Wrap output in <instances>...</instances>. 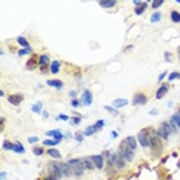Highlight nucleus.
<instances>
[{"mask_svg": "<svg viewBox=\"0 0 180 180\" xmlns=\"http://www.w3.org/2000/svg\"><path fill=\"white\" fill-rule=\"evenodd\" d=\"M32 152L35 154V156H42V154H43V148H40V146H34V148H32Z\"/></svg>", "mask_w": 180, "mask_h": 180, "instance_id": "473e14b6", "label": "nucleus"}, {"mask_svg": "<svg viewBox=\"0 0 180 180\" xmlns=\"http://www.w3.org/2000/svg\"><path fill=\"white\" fill-rule=\"evenodd\" d=\"M177 3H178V5H180V0H177Z\"/></svg>", "mask_w": 180, "mask_h": 180, "instance_id": "603ef678", "label": "nucleus"}, {"mask_svg": "<svg viewBox=\"0 0 180 180\" xmlns=\"http://www.w3.org/2000/svg\"><path fill=\"white\" fill-rule=\"evenodd\" d=\"M146 102H148L146 94H143V93H137V94H134V99H133V105H134V106L146 105Z\"/></svg>", "mask_w": 180, "mask_h": 180, "instance_id": "0eeeda50", "label": "nucleus"}, {"mask_svg": "<svg viewBox=\"0 0 180 180\" xmlns=\"http://www.w3.org/2000/svg\"><path fill=\"white\" fill-rule=\"evenodd\" d=\"M20 57L22 56H26V54H32V48H22V49H19V53H17Z\"/></svg>", "mask_w": 180, "mask_h": 180, "instance_id": "c85d7f7f", "label": "nucleus"}, {"mask_svg": "<svg viewBox=\"0 0 180 180\" xmlns=\"http://www.w3.org/2000/svg\"><path fill=\"white\" fill-rule=\"evenodd\" d=\"M99 131H100V128H99L97 125H93V126H88L86 130L83 131V136H86V137H88V136H93V134H97Z\"/></svg>", "mask_w": 180, "mask_h": 180, "instance_id": "dca6fc26", "label": "nucleus"}, {"mask_svg": "<svg viewBox=\"0 0 180 180\" xmlns=\"http://www.w3.org/2000/svg\"><path fill=\"white\" fill-rule=\"evenodd\" d=\"M82 163H83L85 171H93V169H96V166H94L91 157H85V159H82Z\"/></svg>", "mask_w": 180, "mask_h": 180, "instance_id": "2eb2a0df", "label": "nucleus"}, {"mask_svg": "<svg viewBox=\"0 0 180 180\" xmlns=\"http://www.w3.org/2000/svg\"><path fill=\"white\" fill-rule=\"evenodd\" d=\"M71 105H72L74 108H77V106H80V105H82V102H80V100H77V99H74V100H71Z\"/></svg>", "mask_w": 180, "mask_h": 180, "instance_id": "58836bf2", "label": "nucleus"}, {"mask_svg": "<svg viewBox=\"0 0 180 180\" xmlns=\"http://www.w3.org/2000/svg\"><path fill=\"white\" fill-rule=\"evenodd\" d=\"M146 8H148V2H143L140 6H137L134 11H136V14H137V16H140V14H143V11H146Z\"/></svg>", "mask_w": 180, "mask_h": 180, "instance_id": "a878e982", "label": "nucleus"}, {"mask_svg": "<svg viewBox=\"0 0 180 180\" xmlns=\"http://www.w3.org/2000/svg\"><path fill=\"white\" fill-rule=\"evenodd\" d=\"M125 105H128V100H126V99H115L114 103H112L114 108H122V106H125Z\"/></svg>", "mask_w": 180, "mask_h": 180, "instance_id": "b1692460", "label": "nucleus"}, {"mask_svg": "<svg viewBox=\"0 0 180 180\" xmlns=\"http://www.w3.org/2000/svg\"><path fill=\"white\" fill-rule=\"evenodd\" d=\"M177 79H180V72H178V71H175V72H171V74L168 75V80H169V82H172V80H177Z\"/></svg>", "mask_w": 180, "mask_h": 180, "instance_id": "2f4dec72", "label": "nucleus"}, {"mask_svg": "<svg viewBox=\"0 0 180 180\" xmlns=\"http://www.w3.org/2000/svg\"><path fill=\"white\" fill-rule=\"evenodd\" d=\"M157 136H159L160 140H168V139H169V134L165 131V128H163L162 125L159 126V130H157Z\"/></svg>", "mask_w": 180, "mask_h": 180, "instance_id": "aec40b11", "label": "nucleus"}, {"mask_svg": "<svg viewBox=\"0 0 180 180\" xmlns=\"http://www.w3.org/2000/svg\"><path fill=\"white\" fill-rule=\"evenodd\" d=\"M123 142H125L128 146H130L133 151H136V149H137V139H136L134 136H128L126 139H123Z\"/></svg>", "mask_w": 180, "mask_h": 180, "instance_id": "f8f14e48", "label": "nucleus"}, {"mask_svg": "<svg viewBox=\"0 0 180 180\" xmlns=\"http://www.w3.org/2000/svg\"><path fill=\"white\" fill-rule=\"evenodd\" d=\"M49 66H51V63H49V56H46V54L38 56V69L42 71V74H46Z\"/></svg>", "mask_w": 180, "mask_h": 180, "instance_id": "39448f33", "label": "nucleus"}, {"mask_svg": "<svg viewBox=\"0 0 180 180\" xmlns=\"http://www.w3.org/2000/svg\"><path fill=\"white\" fill-rule=\"evenodd\" d=\"M3 149L5 151H14V143H11V142H8V140H5V142H3Z\"/></svg>", "mask_w": 180, "mask_h": 180, "instance_id": "c756f323", "label": "nucleus"}, {"mask_svg": "<svg viewBox=\"0 0 180 180\" xmlns=\"http://www.w3.org/2000/svg\"><path fill=\"white\" fill-rule=\"evenodd\" d=\"M171 122L180 130V111H177V112H174V114L171 115Z\"/></svg>", "mask_w": 180, "mask_h": 180, "instance_id": "5701e85b", "label": "nucleus"}, {"mask_svg": "<svg viewBox=\"0 0 180 180\" xmlns=\"http://www.w3.org/2000/svg\"><path fill=\"white\" fill-rule=\"evenodd\" d=\"M111 137H112V139L117 137V131H112V133H111Z\"/></svg>", "mask_w": 180, "mask_h": 180, "instance_id": "de8ad7c7", "label": "nucleus"}, {"mask_svg": "<svg viewBox=\"0 0 180 180\" xmlns=\"http://www.w3.org/2000/svg\"><path fill=\"white\" fill-rule=\"evenodd\" d=\"M160 20H162V12H160V11H154L152 16H151V22H152V23H157V22H160Z\"/></svg>", "mask_w": 180, "mask_h": 180, "instance_id": "393cba45", "label": "nucleus"}, {"mask_svg": "<svg viewBox=\"0 0 180 180\" xmlns=\"http://www.w3.org/2000/svg\"><path fill=\"white\" fill-rule=\"evenodd\" d=\"M35 66H38V57L37 56H32L29 59V62L26 63V69H34Z\"/></svg>", "mask_w": 180, "mask_h": 180, "instance_id": "a211bd4d", "label": "nucleus"}, {"mask_svg": "<svg viewBox=\"0 0 180 180\" xmlns=\"http://www.w3.org/2000/svg\"><path fill=\"white\" fill-rule=\"evenodd\" d=\"M46 85L54 88V89H63V82L62 80H48Z\"/></svg>", "mask_w": 180, "mask_h": 180, "instance_id": "f3484780", "label": "nucleus"}, {"mask_svg": "<svg viewBox=\"0 0 180 180\" xmlns=\"http://www.w3.org/2000/svg\"><path fill=\"white\" fill-rule=\"evenodd\" d=\"M163 3H165L163 0H156V2H152V3H151V6H152L154 9H157V8H160Z\"/></svg>", "mask_w": 180, "mask_h": 180, "instance_id": "72a5a7b5", "label": "nucleus"}, {"mask_svg": "<svg viewBox=\"0 0 180 180\" xmlns=\"http://www.w3.org/2000/svg\"><path fill=\"white\" fill-rule=\"evenodd\" d=\"M117 154L126 162H133L136 159V151H133L130 146H128L123 140H122V143L119 145V149H117Z\"/></svg>", "mask_w": 180, "mask_h": 180, "instance_id": "f03ea898", "label": "nucleus"}, {"mask_svg": "<svg viewBox=\"0 0 180 180\" xmlns=\"http://www.w3.org/2000/svg\"><path fill=\"white\" fill-rule=\"evenodd\" d=\"M46 171L48 175H54V177H69L72 174L71 171V166L68 163H62V162H56V160H51L46 165Z\"/></svg>", "mask_w": 180, "mask_h": 180, "instance_id": "f257e3e1", "label": "nucleus"}, {"mask_svg": "<svg viewBox=\"0 0 180 180\" xmlns=\"http://www.w3.org/2000/svg\"><path fill=\"white\" fill-rule=\"evenodd\" d=\"M14 152H17V154H23L25 152V148L22 146V143H14Z\"/></svg>", "mask_w": 180, "mask_h": 180, "instance_id": "7c9ffc66", "label": "nucleus"}, {"mask_svg": "<svg viewBox=\"0 0 180 180\" xmlns=\"http://www.w3.org/2000/svg\"><path fill=\"white\" fill-rule=\"evenodd\" d=\"M17 43H19L20 46H25V48H31V46H29V43H28V40H26L25 37H22V35H19V37H17Z\"/></svg>", "mask_w": 180, "mask_h": 180, "instance_id": "cd10ccee", "label": "nucleus"}, {"mask_svg": "<svg viewBox=\"0 0 180 180\" xmlns=\"http://www.w3.org/2000/svg\"><path fill=\"white\" fill-rule=\"evenodd\" d=\"M80 102H82V105H85V106H89V105L93 103V93L89 91V89H85V91L82 93Z\"/></svg>", "mask_w": 180, "mask_h": 180, "instance_id": "6e6552de", "label": "nucleus"}, {"mask_svg": "<svg viewBox=\"0 0 180 180\" xmlns=\"http://www.w3.org/2000/svg\"><path fill=\"white\" fill-rule=\"evenodd\" d=\"M75 96H77V91H74V89H72V91H69V97H71V100H74V99H77Z\"/></svg>", "mask_w": 180, "mask_h": 180, "instance_id": "37998d69", "label": "nucleus"}, {"mask_svg": "<svg viewBox=\"0 0 180 180\" xmlns=\"http://www.w3.org/2000/svg\"><path fill=\"white\" fill-rule=\"evenodd\" d=\"M137 142L140 143V146H143V148H151V139H149L148 130H142L137 134Z\"/></svg>", "mask_w": 180, "mask_h": 180, "instance_id": "20e7f679", "label": "nucleus"}, {"mask_svg": "<svg viewBox=\"0 0 180 180\" xmlns=\"http://www.w3.org/2000/svg\"><path fill=\"white\" fill-rule=\"evenodd\" d=\"M166 75H168V72H166V71H165V72H162V74L159 75V82H162V80L165 79V77H166Z\"/></svg>", "mask_w": 180, "mask_h": 180, "instance_id": "a18cd8bd", "label": "nucleus"}, {"mask_svg": "<svg viewBox=\"0 0 180 180\" xmlns=\"http://www.w3.org/2000/svg\"><path fill=\"white\" fill-rule=\"evenodd\" d=\"M151 133H152V134H149L151 148H152L154 151H160V149H162V143H160V139H159V136H157V131H152V130H151Z\"/></svg>", "mask_w": 180, "mask_h": 180, "instance_id": "423d86ee", "label": "nucleus"}, {"mask_svg": "<svg viewBox=\"0 0 180 180\" xmlns=\"http://www.w3.org/2000/svg\"><path fill=\"white\" fill-rule=\"evenodd\" d=\"M46 136H48V137H54V140H57V142H60V140H63V139H65V136H63V134L60 133V130H53V131H48V133H46Z\"/></svg>", "mask_w": 180, "mask_h": 180, "instance_id": "4468645a", "label": "nucleus"}, {"mask_svg": "<svg viewBox=\"0 0 180 180\" xmlns=\"http://www.w3.org/2000/svg\"><path fill=\"white\" fill-rule=\"evenodd\" d=\"M99 5L102 6V8H114L115 5H117V2H114V0H111V2H99Z\"/></svg>", "mask_w": 180, "mask_h": 180, "instance_id": "bb28decb", "label": "nucleus"}, {"mask_svg": "<svg viewBox=\"0 0 180 180\" xmlns=\"http://www.w3.org/2000/svg\"><path fill=\"white\" fill-rule=\"evenodd\" d=\"M103 108H105L108 112H111V114H114V115H117V111H115V108H114V106H108V105H105Z\"/></svg>", "mask_w": 180, "mask_h": 180, "instance_id": "4c0bfd02", "label": "nucleus"}, {"mask_svg": "<svg viewBox=\"0 0 180 180\" xmlns=\"http://www.w3.org/2000/svg\"><path fill=\"white\" fill-rule=\"evenodd\" d=\"M0 178L5 180V178H6V172H2V174H0Z\"/></svg>", "mask_w": 180, "mask_h": 180, "instance_id": "09e8293b", "label": "nucleus"}, {"mask_svg": "<svg viewBox=\"0 0 180 180\" xmlns=\"http://www.w3.org/2000/svg\"><path fill=\"white\" fill-rule=\"evenodd\" d=\"M59 69H60V62H59V60H54V62H51L49 72H51V74H59Z\"/></svg>", "mask_w": 180, "mask_h": 180, "instance_id": "6ab92c4d", "label": "nucleus"}, {"mask_svg": "<svg viewBox=\"0 0 180 180\" xmlns=\"http://www.w3.org/2000/svg\"><path fill=\"white\" fill-rule=\"evenodd\" d=\"M83 137H85L83 134H75V140H77V142H79V143H80L82 140H83Z\"/></svg>", "mask_w": 180, "mask_h": 180, "instance_id": "a19ab883", "label": "nucleus"}, {"mask_svg": "<svg viewBox=\"0 0 180 180\" xmlns=\"http://www.w3.org/2000/svg\"><path fill=\"white\" fill-rule=\"evenodd\" d=\"M178 60H180V48H178Z\"/></svg>", "mask_w": 180, "mask_h": 180, "instance_id": "3c124183", "label": "nucleus"}, {"mask_svg": "<svg viewBox=\"0 0 180 180\" xmlns=\"http://www.w3.org/2000/svg\"><path fill=\"white\" fill-rule=\"evenodd\" d=\"M8 102L11 105H14V106H19L22 102H23V96L22 94H11L9 97H8Z\"/></svg>", "mask_w": 180, "mask_h": 180, "instance_id": "9d476101", "label": "nucleus"}, {"mask_svg": "<svg viewBox=\"0 0 180 180\" xmlns=\"http://www.w3.org/2000/svg\"><path fill=\"white\" fill-rule=\"evenodd\" d=\"M46 154H48L49 157H53V159H62V154H60V151H57V149H54V148L48 149V151H46Z\"/></svg>", "mask_w": 180, "mask_h": 180, "instance_id": "4be33fe9", "label": "nucleus"}, {"mask_svg": "<svg viewBox=\"0 0 180 180\" xmlns=\"http://www.w3.org/2000/svg\"><path fill=\"white\" fill-rule=\"evenodd\" d=\"M169 17H171V22H172V23H180V12H178V11L171 9V11H169Z\"/></svg>", "mask_w": 180, "mask_h": 180, "instance_id": "412c9836", "label": "nucleus"}, {"mask_svg": "<svg viewBox=\"0 0 180 180\" xmlns=\"http://www.w3.org/2000/svg\"><path fill=\"white\" fill-rule=\"evenodd\" d=\"M57 120H69V117H68V115H65V114H59L57 115Z\"/></svg>", "mask_w": 180, "mask_h": 180, "instance_id": "ea45409f", "label": "nucleus"}, {"mask_svg": "<svg viewBox=\"0 0 180 180\" xmlns=\"http://www.w3.org/2000/svg\"><path fill=\"white\" fill-rule=\"evenodd\" d=\"M91 160H93V163H94V166H96L97 169L103 168V162H105L103 154H99V156H91Z\"/></svg>", "mask_w": 180, "mask_h": 180, "instance_id": "1a4fd4ad", "label": "nucleus"}, {"mask_svg": "<svg viewBox=\"0 0 180 180\" xmlns=\"http://www.w3.org/2000/svg\"><path fill=\"white\" fill-rule=\"evenodd\" d=\"M68 165L71 166V171L75 177H82L83 175V163H82V159H69L68 160Z\"/></svg>", "mask_w": 180, "mask_h": 180, "instance_id": "7ed1b4c3", "label": "nucleus"}, {"mask_svg": "<svg viewBox=\"0 0 180 180\" xmlns=\"http://www.w3.org/2000/svg\"><path fill=\"white\" fill-rule=\"evenodd\" d=\"M32 112H40L42 111V103H40V102H38V103H35V105H32Z\"/></svg>", "mask_w": 180, "mask_h": 180, "instance_id": "f704fd0d", "label": "nucleus"}, {"mask_svg": "<svg viewBox=\"0 0 180 180\" xmlns=\"http://www.w3.org/2000/svg\"><path fill=\"white\" fill-rule=\"evenodd\" d=\"M80 122H82V117H79V115H75V117H72V119H71V123H72L74 126L80 125Z\"/></svg>", "mask_w": 180, "mask_h": 180, "instance_id": "c9c22d12", "label": "nucleus"}, {"mask_svg": "<svg viewBox=\"0 0 180 180\" xmlns=\"http://www.w3.org/2000/svg\"><path fill=\"white\" fill-rule=\"evenodd\" d=\"M45 180H57V177H54V175H48Z\"/></svg>", "mask_w": 180, "mask_h": 180, "instance_id": "49530a36", "label": "nucleus"}, {"mask_svg": "<svg viewBox=\"0 0 180 180\" xmlns=\"http://www.w3.org/2000/svg\"><path fill=\"white\" fill-rule=\"evenodd\" d=\"M57 143H59L57 140H48V139L43 142V145H45V146H54V145H57Z\"/></svg>", "mask_w": 180, "mask_h": 180, "instance_id": "e433bc0d", "label": "nucleus"}, {"mask_svg": "<svg viewBox=\"0 0 180 180\" xmlns=\"http://www.w3.org/2000/svg\"><path fill=\"white\" fill-rule=\"evenodd\" d=\"M43 117H45V119H48V117H49V114H48L46 111H43Z\"/></svg>", "mask_w": 180, "mask_h": 180, "instance_id": "8fccbe9b", "label": "nucleus"}, {"mask_svg": "<svg viewBox=\"0 0 180 180\" xmlns=\"http://www.w3.org/2000/svg\"><path fill=\"white\" fill-rule=\"evenodd\" d=\"M168 89H169V86L168 85H165V83H162L160 86H159V89H157V91H156V99L157 100H160L166 93H168Z\"/></svg>", "mask_w": 180, "mask_h": 180, "instance_id": "ddd939ff", "label": "nucleus"}, {"mask_svg": "<svg viewBox=\"0 0 180 180\" xmlns=\"http://www.w3.org/2000/svg\"><path fill=\"white\" fill-rule=\"evenodd\" d=\"M114 168L117 169V171H123L126 168V160H123L119 154H117V157H115V162H114Z\"/></svg>", "mask_w": 180, "mask_h": 180, "instance_id": "9b49d317", "label": "nucleus"}, {"mask_svg": "<svg viewBox=\"0 0 180 180\" xmlns=\"http://www.w3.org/2000/svg\"><path fill=\"white\" fill-rule=\"evenodd\" d=\"M28 142H29V143H37V142H38V137H29Z\"/></svg>", "mask_w": 180, "mask_h": 180, "instance_id": "79ce46f5", "label": "nucleus"}, {"mask_svg": "<svg viewBox=\"0 0 180 180\" xmlns=\"http://www.w3.org/2000/svg\"><path fill=\"white\" fill-rule=\"evenodd\" d=\"M171 59H172V56H171L169 53H165V60H166V62H171Z\"/></svg>", "mask_w": 180, "mask_h": 180, "instance_id": "c03bdc74", "label": "nucleus"}]
</instances>
